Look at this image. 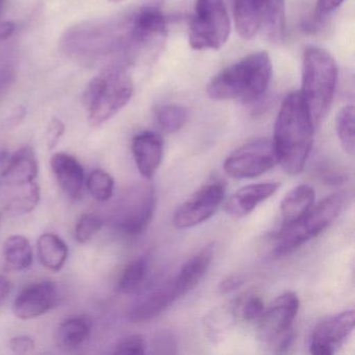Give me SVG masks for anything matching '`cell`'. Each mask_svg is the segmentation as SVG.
Here are the masks:
<instances>
[{
	"instance_id": "1",
	"label": "cell",
	"mask_w": 355,
	"mask_h": 355,
	"mask_svg": "<svg viewBox=\"0 0 355 355\" xmlns=\"http://www.w3.org/2000/svg\"><path fill=\"white\" fill-rule=\"evenodd\" d=\"M60 47L82 65L103 70L126 69L149 51L135 28L132 13L76 24L63 34Z\"/></svg>"
},
{
	"instance_id": "2",
	"label": "cell",
	"mask_w": 355,
	"mask_h": 355,
	"mask_svg": "<svg viewBox=\"0 0 355 355\" xmlns=\"http://www.w3.org/2000/svg\"><path fill=\"white\" fill-rule=\"evenodd\" d=\"M313 122L299 92L286 97L276 118L273 144L278 164L291 175L304 169L313 142Z\"/></svg>"
},
{
	"instance_id": "3",
	"label": "cell",
	"mask_w": 355,
	"mask_h": 355,
	"mask_svg": "<svg viewBox=\"0 0 355 355\" xmlns=\"http://www.w3.org/2000/svg\"><path fill=\"white\" fill-rule=\"evenodd\" d=\"M272 63L265 51L251 53L211 78L207 93L214 101L253 105L263 98L272 80Z\"/></svg>"
},
{
	"instance_id": "4",
	"label": "cell",
	"mask_w": 355,
	"mask_h": 355,
	"mask_svg": "<svg viewBox=\"0 0 355 355\" xmlns=\"http://www.w3.org/2000/svg\"><path fill=\"white\" fill-rule=\"evenodd\" d=\"M300 95L313 125L327 116L338 84V66L330 53L317 46L305 49L302 58Z\"/></svg>"
},
{
	"instance_id": "5",
	"label": "cell",
	"mask_w": 355,
	"mask_h": 355,
	"mask_svg": "<svg viewBox=\"0 0 355 355\" xmlns=\"http://www.w3.org/2000/svg\"><path fill=\"white\" fill-rule=\"evenodd\" d=\"M134 82L123 68L101 70L84 93L89 124L98 128L119 113L134 95Z\"/></svg>"
},
{
	"instance_id": "6",
	"label": "cell",
	"mask_w": 355,
	"mask_h": 355,
	"mask_svg": "<svg viewBox=\"0 0 355 355\" xmlns=\"http://www.w3.org/2000/svg\"><path fill=\"white\" fill-rule=\"evenodd\" d=\"M346 197L342 193L330 195L311 207L300 220L282 227L275 238L273 254L275 257L291 254L303 244L331 225L344 209Z\"/></svg>"
},
{
	"instance_id": "7",
	"label": "cell",
	"mask_w": 355,
	"mask_h": 355,
	"mask_svg": "<svg viewBox=\"0 0 355 355\" xmlns=\"http://www.w3.org/2000/svg\"><path fill=\"white\" fill-rule=\"evenodd\" d=\"M234 26L241 38H254L261 33L280 42L286 30L284 0H232Z\"/></svg>"
},
{
	"instance_id": "8",
	"label": "cell",
	"mask_w": 355,
	"mask_h": 355,
	"mask_svg": "<svg viewBox=\"0 0 355 355\" xmlns=\"http://www.w3.org/2000/svg\"><path fill=\"white\" fill-rule=\"evenodd\" d=\"M230 18L224 0H195L189 43L195 51H218L227 42Z\"/></svg>"
},
{
	"instance_id": "9",
	"label": "cell",
	"mask_w": 355,
	"mask_h": 355,
	"mask_svg": "<svg viewBox=\"0 0 355 355\" xmlns=\"http://www.w3.org/2000/svg\"><path fill=\"white\" fill-rule=\"evenodd\" d=\"M300 307L295 293L286 292L278 297L259 318L257 334L263 343L275 352H286L295 340L293 323Z\"/></svg>"
},
{
	"instance_id": "10",
	"label": "cell",
	"mask_w": 355,
	"mask_h": 355,
	"mask_svg": "<svg viewBox=\"0 0 355 355\" xmlns=\"http://www.w3.org/2000/svg\"><path fill=\"white\" fill-rule=\"evenodd\" d=\"M155 205V187L149 182L136 184L120 198L114 214V225L126 236H138L150 223Z\"/></svg>"
},
{
	"instance_id": "11",
	"label": "cell",
	"mask_w": 355,
	"mask_h": 355,
	"mask_svg": "<svg viewBox=\"0 0 355 355\" xmlns=\"http://www.w3.org/2000/svg\"><path fill=\"white\" fill-rule=\"evenodd\" d=\"M278 164L273 141L257 139L234 150L224 162L223 169L234 180L259 178Z\"/></svg>"
},
{
	"instance_id": "12",
	"label": "cell",
	"mask_w": 355,
	"mask_h": 355,
	"mask_svg": "<svg viewBox=\"0 0 355 355\" xmlns=\"http://www.w3.org/2000/svg\"><path fill=\"white\" fill-rule=\"evenodd\" d=\"M225 193L224 182L205 184L176 209L173 225L178 230H188L207 221L219 209Z\"/></svg>"
},
{
	"instance_id": "13",
	"label": "cell",
	"mask_w": 355,
	"mask_h": 355,
	"mask_svg": "<svg viewBox=\"0 0 355 355\" xmlns=\"http://www.w3.org/2000/svg\"><path fill=\"white\" fill-rule=\"evenodd\" d=\"M354 329V311H344L320 323L309 338L311 354L331 355Z\"/></svg>"
},
{
	"instance_id": "14",
	"label": "cell",
	"mask_w": 355,
	"mask_h": 355,
	"mask_svg": "<svg viewBox=\"0 0 355 355\" xmlns=\"http://www.w3.org/2000/svg\"><path fill=\"white\" fill-rule=\"evenodd\" d=\"M58 288L51 280L35 282L16 297L13 311L21 320H32L49 313L58 303Z\"/></svg>"
},
{
	"instance_id": "15",
	"label": "cell",
	"mask_w": 355,
	"mask_h": 355,
	"mask_svg": "<svg viewBox=\"0 0 355 355\" xmlns=\"http://www.w3.org/2000/svg\"><path fill=\"white\" fill-rule=\"evenodd\" d=\"M178 298L180 297L173 279L157 284L135 301L128 311V319L132 322H146L155 319Z\"/></svg>"
},
{
	"instance_id": "16",
	"label": "cell",
	"mask_w": 355,
	"mask_h": 355,
	"mask_svg": "<svg viewBox=\"0 0 355 355\" xmlns=\"http://www.w3.org/2000/svg\"><path fill=\"white\" fill-rule=\"evenodd\" d=\"M38 172V159L34 149L22 147L8 159L0 174V189L16 188L36 182Z\"/></svg>"
},
{
	"instance_id": "17",
	"label": "cell",
	"mask_w": 355,
	"mask_h": 355,
	"mask_svg": "<svg viewBox=\"0 0 355 355\" xmlns=\"http://www.w3.org/2000/svg\"><path fill=\"white\" fill-rule=\"evenodd\" d=\"M51 167L62 191L70 198H82L87 182L82 164L69 153H58L51 157Z\"/></svg>"
},
{
	"instance_id": "18",
	"label": "cell",
	"mask_w": 355,
	"mask_h": 355,
	"mask_svg": "<svg viewBox=\"0 0 355 355\" xmlns=\"http://www.w3.org/2000/svg\"><path fill=\"white\" fill-rule=\"evenodd\" d=\"M132 151L141 175L146 180L153 178L163 159L162 137L155 132H141L132 139Z\"/></svg>"
},
{
	"instance_id": "19",
	"label": "cell",
	"mask_w": 355,
	"mask_h": 355,
	"mask_svg": "<svg viewBox=\"0 0 355 355\" xmlns=\"http://www.w3.org/2000/svg\"><path fill=\"white\" fill-rule=\"evenodd\" d=\"M279 189L277 182H261L248 184L240 189L228 198L225 211L234 218H243L254 211L259 203L273 196Z\"/></svg>"
},
{
	"instance_id": "20",
	"label": "cell",
	"mask_w": 355,
	"mask_h": 355,
	"mask_svg": "<svg viewBox=\"0 0 355 355\" xmlns=\"http://www.w3.org/2000/svg\"><path fill=\"white\" fill-rule=\"evenodd\" d=\"M213 257L214 245H207L184 263L178 275L173 278L180 298L188 294L200 282L209 270Z\"/></svg>"
},
{
	"instance_id": "21",
	"label": "cell",
	"mask_w": 355,
	"mask_h": 355,
	"mask_svg": "<svg viewBox=\"0 0 355 355\" xmlns=\"http://www.w3.org/2000/svg\"><path fill=\"white\" fill-rule=\"evenodd\" d=\"M40 201V188L37 182L11 189H0V202L10 215L31 213Z\"/></svg>"
},
{
	"instance_id": "22",
	"label": "cell",
	"mask_w": 355,
	"mask_h": 355,
	"mask_svg": "<svg viewBox=\"0 0 355 355\" xmlns=\"http://www.w3.org/2000/svg\"><path fill=\"white\" fill-rule=\"evenodd\" d=\"M315 196V190L309 184H299L286 193L280 203L282 227L300 220L313 207Z\"/></svg>"
},
{
	"instance_id": "23",
	"label": "cell",
	"mask_w": 355,
	"mask_h": 355,
	"mask_svg": "<svg viewBox=\"0 0 355 355\" xmlns=\"http://www.w3.org/2000/svg\"><path fill=\"white\" fill-rule=\"evenodd\" d=\"M92 330V321L86 315L69 318L59 326L55 343L64 352L78 350L88 340Z\"/></svg>"
},
{
	"instance_id": "24",
	"label": "cell",
	"mask_w": 355,
	"mask_h": 355,
	"mask_svg": "<svg viewBox=\"0 0 355 355\" xmlns=\"http://www.w3.org/2000/svg\"><path fill=\"white\" fill-rule=\"evenodd\" d=\"M3 255L7 271L20 272L32 266L34 254L28 238L21 234H13L3 243Z\"/></svg>"
},
{
	"instance_id": "25",
	"label": "cell",
	"mask_w": 355,
	"mask_h": 355,
	"mask_svg": "<svg viewBox=\"0 0 355 355\" xmlns=\"http://www.w3.org/2000/svg\"><path fill=\"white\" fill-rule=\"evenodd\" d=\"M37 246L39 259L46 269L59 272L64 267L67 261L68 246L59 236L51 232L42 234Z\"/></svg>"
},
{
	"instance_id": "26",
	"label": "cell",
	"mask_w": 355,
	"mask_h": 355,
	"mask_svg": "<svg viewBox=\"0 0 355 355\" xmlns=\"http://www.w3.org/2000/svg\"><path fill=\"white\" fill-rule=\"evenodd\" d=\"M149 267V257L147 254L130 261L122 272L118 282V291L123 294H134L142 286Z\"/></svg>"
},
{
	"instance_id": "27",
	"label": "cell",
	"mask_w": 355,
	"mask_h": 355,
	"mask_svg": "<svg viewBox=\"0 0 355 355\" xmlns=\"http://www.w3.org/2000/svg\"><path fill=\"white\" fill-rule=\"evenodd\" d=\"M155 117L159 128L168 134L180 132L188 121L189 113L186 107L176 103L157 105Z\"/></svg>"
},
{
	"instance_id": "28",
	"label": "cell",
	"mask_w": 355,
	"mask_h": 355,
	"mask_svg": "<svg viewBox=\"0 0 355 355\" xmlns=\"http://www.w3.org/2000/svg\"><path fill=\"white\" fill-rule=\"evenodd\" d=\"M336 134L340 139L343 149L352 157L354 155V107L346 105L336 118Z\"/></svg>"
},
{
	"instance_id": "29",
	"label": "cell",
	"mask_w": 355,
	"mask_h": 355,
	"mask_svg": "<svg viewBox=\"0 0 355 355\" xmlns=\"http://www.w3.org/2000/svg\"><path fill=\"white\" fill-rule=\"evenodd\" d=\"M86 188L88 189L93 198L103 202L113 196L115 180L112 178L111 174L107 173L105 170H95L87 180Z\"/></svg>"
},
{
	"instance_id": "30",
	"label": "cell",
	"mask_w": 355,
	"mask_h": 355,
	"mask_svg": "<svg viewBox=\"0 0 355 355\" xmlns=\"http://www.w3.org/2000/svg\"><path fill=\"white\" fill-rule=\"evenodd\" d=\"M103 221L96 214H85L76 225L74 236L80 244L90 242L95 234L103 228Z\"/></svg>"
},
{
	"instance_id": "31",
	"label": "cell",
	"mask_w": 355,
	"mask_h": 355,
	"mask_svg": "<svg viewBox=\"0 0 355 355\" xmlns=\"http://www.w3.org/2000/svg\"><path fill=\"white\" fill-rule=\"evenodd\" d=\"M147 351V342L144 336L141 334L124 338L116 346V354L143 355Z\"/></svg>"
},
{
	"instance_id": "32",
	"label": "cell",
	"mask_w": 355,
	"mask_h": 355,
	"mask_svg": "<svg viewBox=\"0 0 355 355\" xmlns=\"http://www.w3.org/2000/svg\"><path fill=\"white\" fill-rule=\"evenodd\" d=\"M265 311V304H263V299L257 295L249 296L243 303L242 309H241V315L245 321L257 322L259 318Z\"/></svg>"
},
{
	"instance_id": "33",
	"label": "cell",
	"mask_w": 355,
	"mask_h": 355,
	"mask_svg": "<svg viewBox=\"0 0 355 355\" xmlns=\"http://www.w3.org/2000/svg\"><path fill=\"white\" fill-rule=\"evenodd\" d=\"M153 348L155 353L159 354H173L178 352V344L175 338L170 332H161L153 340Z\"/></svg>"
},
{
	"instance_id": "34",
	"label": "cell",
	"mask_w": 355,
	"mask_h": 355,
	"mask_svg": "<svg viewBox=\"0 0 355 355\" xmlns=\"http://www.w3.org/2000/svg\"><path fill=\"white\" fill-rule=\"evenodd\" d=\"M64 132H65V125L63 122L57 118H53L46 130V143L49 149H53L57 146Z\"/></svg>"
},
{
	"instance_id": "35",
	"label": "cell",
	"mask_w": 355,
	"mask_h": 355,
	"mask_svg": "<svg viewBox=\"0 0 355 355\" xmlns=\"http://www.w3.org/2000/svg\"><path fill=\"white\" fill-rule=\"evenodd\" d=\"M35 340L28 336H14L10 340L9 348L17 354H26L35 349Z\"/></svg>"
},
{
	"instance_id": "36",
	"label": "cell",
	"mask_w": 355,
	"mask_h": 355,
	"mask_svg": "<svg viewBox=\"0 0 355 355\" xmlns=\"http://www.w3.org/2000/svg\"><path fill=\"white\" fill-rule=\"evenodd\" d=\"M243 284H244V278L238 275V274H234V275L227 276V277L221 280L219 286H218V290L221 294H228V293L238 290Z\"/></svg>"
},
{
	"instance_id": "37",
	"label": "cell",
	"mask_w": 355,
	"mask_h": 355,
	"mask_svg": "<svg viewBox=\"0 0 355 355\" xmlns=\"http://www.w3.org/2000/svg\"><path fill=\"white\" fill-rule=\"evenodd\" d=\"M344 1L345 0H317V6H315L317 14L320 17L329 15L338 9Z\"/></svg>"
},
{
	"instance_id": "38",
	"label": "cell",
	"mask_w": 355,
	"mask_h": 355,
	"mask_svg": "<svg viewBox=\"0 0 355 355\" xmlns=\"http://www.w3.org/2000/svg\"><path fill=\"white\" fill-rule=\"evenodd\" d=\"M16 74L13 69L3 68L0 69V94L8 90L15 80Z\"/></svg>"
},
{
	"instance_id": "39",
	"label": "cell",
	"mask_w": 355,
	"mask_h": 355,
	"mask_svg": "<svg viewBox=\"0 0 355 355\" xmlns=\"http://www.w3.org/2000/svg\"><path fill=\"white\" fill-rule=\"evenodd\" d=\"M12 284L6 276L0 275V306L6 302L11 294Z\"/></svg>"
},
{
	"instance_id": "40",
	"label": "cell",
	"mask_w": 355,
	"mask_h": 355,
	"mask_svg": "<svg viewBox=\"0 0 355 355\" xmlns=\"http://www.w3.org/2000/svg\"><path fill=\"white\" fill-rule=\"evenodd\" d=\"M15 30L16 26L13 22L7 21L0 24V43L11 38L15 33Z\"/></svg>"
},
{
	"instance_id": "41",
	"label": "cell",
	"mask_w": 355,
	"mask_h": 355,
	"mask_svg": "<svg viewBox=\"0 0 355 355\" xmlns=\"http://www.w3.org/2000/svg\"><path fill=\"white\" fill-rule=\"evenodd\" d=\"M8 159H9V155L6 151H0V166L7 164Z\"/></svg>"
},
{
	"instance_id": "42",
	"label": "cell",
	"mask_w": 355,
	"mask_h": 355,
	"mask_svg": "<svg viewBox=\"0 0 355 355\" xmlns=\"http://www.w3.org/2000/svg\"><path fill=\"white\" fill-rule=\"evenodd\" d=\"M6 3H7V0H0V17H1L3 11H5Z\"/></svg>"
},
{
	"instance_id": "43",
	"label": "cell",
	"mask_w": 355,
	"mask_h": 355,
	"mask_svg": "<svg viewBox=\"0 0 355 355\" xmlns=\"http://www.w3.org/2000/svg\"><path fill=\"white\" fill-rule=\"evenodd\" d=\"M112 3H119L121 0H111Z\"/></svg>"
},
{
	"instance_id": "44",
	"label": "cell",
	"mask_w": 355,
	"mask_h": 355,
	"mask_svg": "<svg viewBox=\"0 0 355 355\" xmlns=\"http://www.w3.org/2000/svg\"><path fill=\"white\" fill-rule=\"evenodd\" d=\"M1 218H3V214L0 211V222H1Z\"/></svg>"
}]
</instances>
